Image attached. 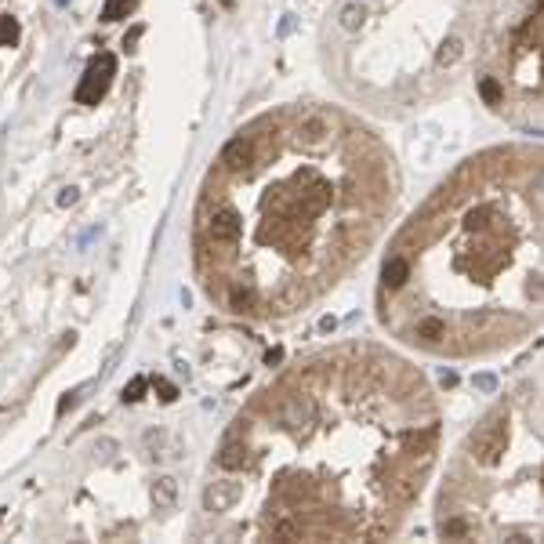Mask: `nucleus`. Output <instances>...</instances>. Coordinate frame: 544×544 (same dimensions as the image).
Here are the masks:
<instances>
[{"instance_id": "nucleus-8", "label": "nucleus", "mask_w": 544, "mask_h": 544, "mask_svg": "<svg viewBox=\"0 0 544 544\" xmlns=\"http://www.w3.org/2000/svg\"><path fill=\"white\" fill-rule=\"evenodd\" d=\"M135 4V0H109V8H106V19H117L120 11H127Z\"/></svg>"}, {"instance_id": "nucleus-7", "label": "nucleus", "mask_w": 544, "mask_h": 544, "mask_svg": "<svg viewBox=\"0 0 544 544\" xmlns=\"http://www.w3.org/2000/svg\"><path fill=\"white\" fill-rule=\"evenodd\" d=\"M109 77H113V59H109V55H102V59L91 66L88 80H84V88H80V102H95V98L106 91Z\"/></svg>"}, {"instance_id": "nucleus-4", "label": "nucleus", "mask_w": 544, "mask_h": 544, "mask_svg": "<svg viewBox=\"0 0 544 544\" xmlns=\"http://www.w3.org/2000/svg\"><path fill=\"white\" fill-rule=\"evenodd\" d=\"M486 0H334L320 30L327 80L374 117H410L472 73Z\"/></svg>"}, {"instance_id": "nucleus-9", "label": "nucleus", "mask_w": 544, "mask_h": 544, "mask_svg": "<svg viewBox=\"0 0 544 544\" xmlns=\"http://www.w3.org/2000/svg\"><path fill=\"white\" fill-rule=\"evenodd\" d=\"M171 497H175V483H171V479H160V505H171Z\"/></svg>"}, {"instance_id": "nucleus-5", "label": "nucleus", "mask_w": 544, "mask_h": 544, "mask_svg": "<svg viewBox=\"0 0 544 544\" xmlns=\"http://www.w3.org/2000/svg\"><path fill=\"white\" fill-rule=\"evenodd\" d=\"M432 523L443 541H544V363L457 439Z\"/></svg>"}, {"instance_id": "nucleus-10", "label": "nucleus", "mask_w": 544, "mask_h": 544, "mask_svg": "<svg viewBox=\"0 0 544 544\" xmlns=\"http://www.w3.org/2000/svg\"><path fill=\"white\" fill-rule=\"evenodd\" d=\"M0 40H15V26H8V22H4V26H0Z\"/></svg>"}, {"instance_id": "nucleus-6", "label": "nucleus", "mask_w": 544, "mask_h": 544, "mask_svg": "<svg viewBox=\"0 0 544 544\" xmlns=\"http://www.w3.org/2000/svg\"><path fill=\"white\" fill-rule=\"evenodd\" d=\"M472 80L486 113L544 135V0H486Z\"/></svg>"}, {"instance_id": "nucleus-2", "label": "nucleus", "mask_w": 544, "mask_h": 544, "mask_svg": "<svg viewBox=\"0 0 544 544\" xmlns=\"http://www.w3.org/2000/svg\"><path fill=\"white\" fill-rule=\"evenodd\" d=\"M396 153L363 113L291 102L222 146L196 207V269L247 320H294L334 294L389 229Z\"/></svg>"}, {"instance_id": "nucleus-1", "label": "nucleus", "mask_w": 544, "mask_h": 544, "mask_svg": "<svg viewBox=\"0 0 544 544\" xmlns=\"http://www.w3.org/2000/svg\"><path fill=\"white\" fill-rule=\"evenodd\" d=\"M443 407L381 341L316 349L251 399L214 454L204 512L225 537L392 541L432 483Z\"/></svg>"}, {"instance_id": "nucleus-3", "label": "nucleus", "mask_w": 544, "mask_h": 544, "mask_svg": "<svg viewBox=\"0 0 544 544\" xmlns=\"http://www.w3.org/2000/svg\"><path fill=\"white\" fill-rule=\"evenodd\" d=\"M374 316L396 345L472 363L544 327V146L465 156L385 247Z\"/></svg>"}]
</instances>
